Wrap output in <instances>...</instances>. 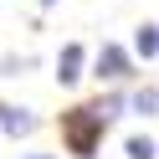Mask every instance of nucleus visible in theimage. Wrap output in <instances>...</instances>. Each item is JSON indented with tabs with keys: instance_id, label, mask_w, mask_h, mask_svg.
<instances>
[{
	"instance_id": "f257e3e1",
	"label": "nucleus",
	"mask_w": 159,
	"mask_h": 159,
	"mask_svg": "<svg viewBox=\"0 0 159 159\" xmlns=\"http://www.w3.org/2000/svg\"><path fill=\"white\" fill-rule=\"evenodd\" d=\"M57 128H62V149H67L72 159H98V149H103V134H108V128L98 123L93 113H87V103L62 108Z\"/></svg>"
},
{
	"instance_id": "f03ea898",
	"label": "nucleus",
	"mask_w": 159,
	"mask_h": 159,
	"mask_svg": "<svg viewBox=\"0 0 159 159\" xmlns=\"http://www.w3.org/2000/svg\"><path fill=\"white\" fill-rule=\"evenodd\" d=\"M134 72H139V62L128 57L123 41H103V46H98V57H93V77H98V82L123 87V82H134Z\"/></svg>"
},
{
	"instance_id": "7ed1b4c3",
	"label": "nucleus",
	"mask_w": 159,
	"mask_h": 159,
	"mask_svg": "<svg viewBox=\"0 0 159 159\" xmlns=\"http://www.w3.org/2000/svg\"><path fill=\"white\" fill-rule=\"evenodd\" d=\"M36 128H41L36 108H26V103H5V98H0V134H5V139H31Z\"/></svg>"
},
{
	"instance_id": "20e7f679",
	"label": "nucleus",
	"mask_w": 159,
	"mask_h": 159,
	"mask_svg": "<svg viewBox=\"0 0 159 159\" xmlns=\"http://www.w3.org/2000/svg\"><path fill=\"white\" fill-rule=\"evenodd\" d=\"M52 77H57V87H77L87 77V46L82 41H67L62 52H57V72Z\"/></svg>"
},
{
	"instance_id": "39448f33",
	"label": "nucleus",
	"mask_w": 159,
	"mask_h": 159,
	"mask_svg": "<svg viewBox=\"0 0 159 159\" xmlns=\"http://www.w3.org/2000/svg\"><path fill=\"white\" fill-rule=\"evenodd\" d=\"M87 113H93V118H98L103 128H113L118 118L128 113V93H123V87H108V93H98L93 103H87Z\"/></svg>"
},
{
	"instance_id": "423d86ee",
	"label": "nucleus",
	"mask_w": 159,
	"mask_h": 159,
	"mask_svg": "<svg viewBox=\"0 0 159 159\" xmlns=\"http://www.w3.org/2000/svg\"><path fill=\"white\" fill-rule=\"evenodd\" d=\"M134 62H159V21H144L134 26V46H128Z\"/></svg>"
},
{
	"instance_id": "0eeeda50",
	"label": "nucleus",
	"mask_w": 159,
	"mask_h": 159,
	"mask_svg": "<svg viewBox=\"0 0 159 159\" xmlns=\"http://www.w3.org/2000/svg\"><path fill=\"white\" fill-rule=\"evenodd\" d=\"M128 113H139V118H159V87H154V82L134 87V93H128Z\"/></svg>"
},
{
	"instance_id": "6e6552de",
	"label": "nucleus",
	"mask_w": 159,
	"mask_h": 159,
	"mask_svg": "<svg viewBox=\"0 0 159 159\" xmlns=\"http://www.w3.org/2000/svg\"><path fill=\"white\" fill-rule=\"evenodd\" d=\"M36 67L41 62H36L31 52H5L0 57V77H26V72H36Z\"/></svg>"
},
{
	"instance_id": "1a4fd4ad",
	"label": "nucleus",
	"mask_w": 159,
	"mask_h": 159,
	"mask_svg": "<svg viewBox=\"0 0 159 159\" xmlns=\"http://www.w3.org/2000/svg\"><path fill=\"white\" fill-rule=\"evenodd\" d=\"M123 154H128V159H159V144H154L149 134H134V139L123 144Z\"/></svg>"
},
{
	"instance_id": "9d476101",
	"label": "nucleus",
	"mask_w": 159,
	"mask_h": 159,
	"mask_svg": "<svg viewBox=\"0 0 159 159\" xmlns=\"http://www.w3.org/2000/svg\"><path fill=\"white\" fill-rule=\"evenodd\" d=\"M57 5H62V0H36V11H57Z\"/></svg>"
},
{
	"instance_id": "9b49d317",
	"label": "nucleus",
	"mask_w": 159,
	"mask_h": 159,
	"mask_svg": "<svg viewBox=\"0 0 159 159\" xmlns=\"http://www.w3.org/2000/svg\"><path fill=\"white\" fill-rule=\"evenodd\" d=\"M21 159H57V154H21Z\"/></svg>"
}]
</instances>
